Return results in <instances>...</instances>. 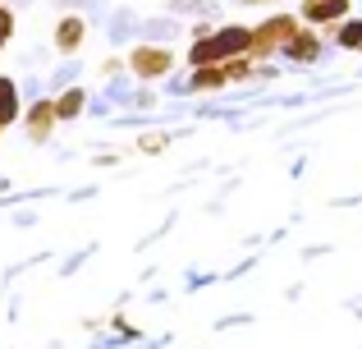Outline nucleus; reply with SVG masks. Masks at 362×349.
<instances>
[{
    "label": "nucleus",
    "mask_w": 362,
    "mask_h": 349,
    "mask_svg": "<svg viewBox=\"0 0 362 349\" xmlns=\"http://www.w3.org/2000/svg\"><path fill=\"white\" fill-rule=\"evenodd\" d=\"M239 5H271V0H239Z\"/></svg>",
    "instance_id": "18"
},
{
    "label": "nucleus",
    "mask_w": 362,
    "mask_h": 349,
    "mask_svg": "<svg viewBox=\"0 0 362 349\" xmlns=\"http://www.w3.org/2000/svg\"><path fill=\"white\" fill-rule=\"evenodd\" d=\"M165 147H170V138H165V134H142V138H138V152H147V156L165 152Z\"/></svg>",
    "instance_id": "15"
},
{
    "label": "nucleus",
    "mask_w": 362,
    "mask_h": 349,
    "mask_svg": "<svg viewBox=\"0 0 362 349\" xmlns=\"http://www.w3.org/2000/svg\"><path fill=\"white\" fill-rule=\"evenodd\" d=\"M252 46V28L225 23V28H193V46H188V69L197 64H225L234 55H247Z\"/></svg>",
    "instance_id": "1"
},
{
    "label": "nucleus",
    "mask_w": 362,
    "mask_h": 349,
    "mask_svg": "<svg viewBox=\"0 0 362 349\" xmlns=\"http://www.w3.org/2000/svg\"><path fill=\"white\" fill-rule=\"evenodd\" d=\"M14 28H18L14 9H9V0H0V51H5V46L14 42Z\"/></svg>",
    "instance_id": "14"
},
{
    "label": "nucleus",
    "mask_w": 362,
    "mask_h": 349,
    "mask_svg": "<svg viewBox=\"0 0 362 349\" xmlns=\"http://www.w3.org/2000/svg\"><path fill=\"white\" fill-rule=\"evenodd\" d=\"M14 5H23V0H14Z\"/></svg>",
    "instance_id": "19"
},
{
    "label": "nucleus",
    "mask_w": 362,
    "mask_h": 349,
    "mask_svg": "<svg viewBox=\"0 0 362 349\" xmlns=\"http://www.w3.org/2000/svg\"><path fill=\"white\" fill-rule=\"evenodd\" d=\"M142 28H147V42H170V37L179 33V23H175V18H147Z\"/></svg>",
    "instance_id": "13"
},
{
    "label": "nucleus",
    "mask_w": 362,
    "mask_h": 349,
    "mask_svg": "<svg viewBox=\"0 0 362 349\" xmlns=\"http://www.w3.org/2000/svg\"><path fill=\"white\" fill-rule=\"evenodd\" d=\"M298 28H303V18H298V14H266L262 23L252 28V46H247V55H252L257 64L271 60V55H280V46L289 42Z\"/></svg>",
    "instance_id": "3"
},
{
    "label": "nucleus",
    "mask_w": 362,
    "mask_h": 349,
    "mask_svg": "<svg viewBox=\"0 0 362 349\" xmlns=\"http://www.w3.org/2000/svg\"><path fill=\"white\" fill-rule=\"evenodd\" d=\"M18 120H23V92H18V83L9 79V74H0V138H5Z\"/></svg>",
    "instance_id": "9"
},
{
    "label": "nucleus",
    "mask_w": 362,
    "mask_h": 349,
    "mask_svg": "<svg viewBox=\"0 0 362 349\" xmlns=\"http://www.w3.org/2000/svg\"><path fill=\"white\" fill-rule=\"evenodd\" d=\"M133 28H138V18H133V9H115V14H110V42H124V37L133 33Z\"/></svg>",
    "instance_id": "12"
},
{
    "label": "nucleus",
    "mask_w": 362,
    "mask_h": 349,
    "mask_svg": "<svg viewBox=\"0 0 362 349\" xmlns=\"http://www.w3.org/2000/svg\"><path fill=\"white\" fill-rule=\"evenodd\" d=\"M349 9H354V0H303L298 18L308 28H335V23L349 18Z\"/></svg>",
    "instance_id": "7"
},
{
    "label": "nucleus",
    "mask_w": 362,
    "mask_h": 349,
    "mask_svg": "<svg viewBox=\"0 0 362 349\" xmlns=\"http://www.w3.org/2000/svg\"><path fill=\"white\" fill-rule=\"evenodd\" d=\"M335 42L344 46V51H362V18H344V23H335Z\"/></svg>",
    "instance_id": "11"
},
{
    "label": "nucleus",
    "mask_w": 362,
    "mask_h": 349,
    "mask_svg": "<svg viewBox=\"0 0 362 349\" xmlns=\"http://www.w3.org/2000/svg\"><path fill=\"white\" fill-rule=\"evenodd\" d=\"M257 74V60L252 55H234V60L225 64H197V69H188V92H221L230 88V83H243Z\"/></svg>",
    "instance_id": "2"
},
{
    "label": "nucleus",
    "mask_w": 362,
    "mask_h": 349,
    "mask_svg": "<svg viewBox=\"0 0 362 349\" xmlns=\"http://www.w3.org/2000/svg\"><path fill=\"white\" fill-rule=\"evenodd\" d=\"M23 134H28V143H51V134H55V101L51 97H37V101H28V110H23Z\"/></svg>",
    "instance_id": "6"
},
{
    "label": "nucleus",
    "mask_w": 362,
    "mask_h": 349,
    "mask_svg": "<svg viewBox=\"0 0 362 349\" xmlns=\"http://www.w3.org/2000/svg\"><path fill=\"white\" fill-rule=\"evenodd\" d=\"M321 51H326V42H321L317 28H298V33H293L289 42L280 46V55H284L289 64H317Z\"/></svg>",
    "instance_id": "8"
},
{
    "label": "nucleus",
    "mask_w": 362,
    "mask_h": 349,
    "mask_svg": "<svg viewBox=\"0 0 362 349\" xmlns=\"http://www.w3.org/2000/svg\"><path fill=\"white\" fill-rule=\"evenodd\" d=\"M175 9H179V14H206L211 0H175Z\"/></svg>",
    "instance_id": "16"
},
{
    "label": "nucleus",
    "mask_w": 362,
    "mask_h": 349,
    "mask_svg": "<svg viewBox=\"0 0 362 349\" xmlns=\"http://www.w3.org/2000/svg\"><path fill=\"white\" fill-rule=\"evenodd\" d=\"M51 101H55V120H60V125H64V120H78L83 110H88V88L69 83V88H60Z\"/></svg>",
    "instance_id": "10"
},
{
    "label": "nucleus",
    "mask_w": 362,
    "mask_h": 349,
    "mask_svg": "<svg viewBox=\"0 0 362 349\" xmlns=\"http://www.w3.org/2000/svg\"><path fill=\"white\" fill-rule=\"evenodd\" d=\"M124 69L133 74L138 83H156V79H170L175 74V51L165 42H138L124 60Z\"/></svg>",
    "instance_id": "4"
},
{
    "label": "nucleus",
    "mask_w": 362,
    "mask_h": 349,
    "mask_svg": "<svg viewBox=\"0 0 362 349\" xmlns=\"http://www.w3.org/2000/svg\"><path fill=\"white\" fill-rule=\"evenodd\" d=\"M55 51L64 55V60H74V55L83 51V42H88V14H78V9H64L60 23H55Z\"/></svg>",
    "instance_id": "5"
},
{
    "label": "nucleus",
    "mask_w": 362,
    "mask_h": 349,
    "mask_svg": "<svg viewBox=\"0 0 362 349\" xmlns=\"http://www.w3.org/2000/svg\"><path fill=\"white\" fill-rule=\"evenodd\" d=\"M60 9H78V14H88V9H101V0H55Z\"/></svg>",
    "instance_id": "17"
}]
</instances>
